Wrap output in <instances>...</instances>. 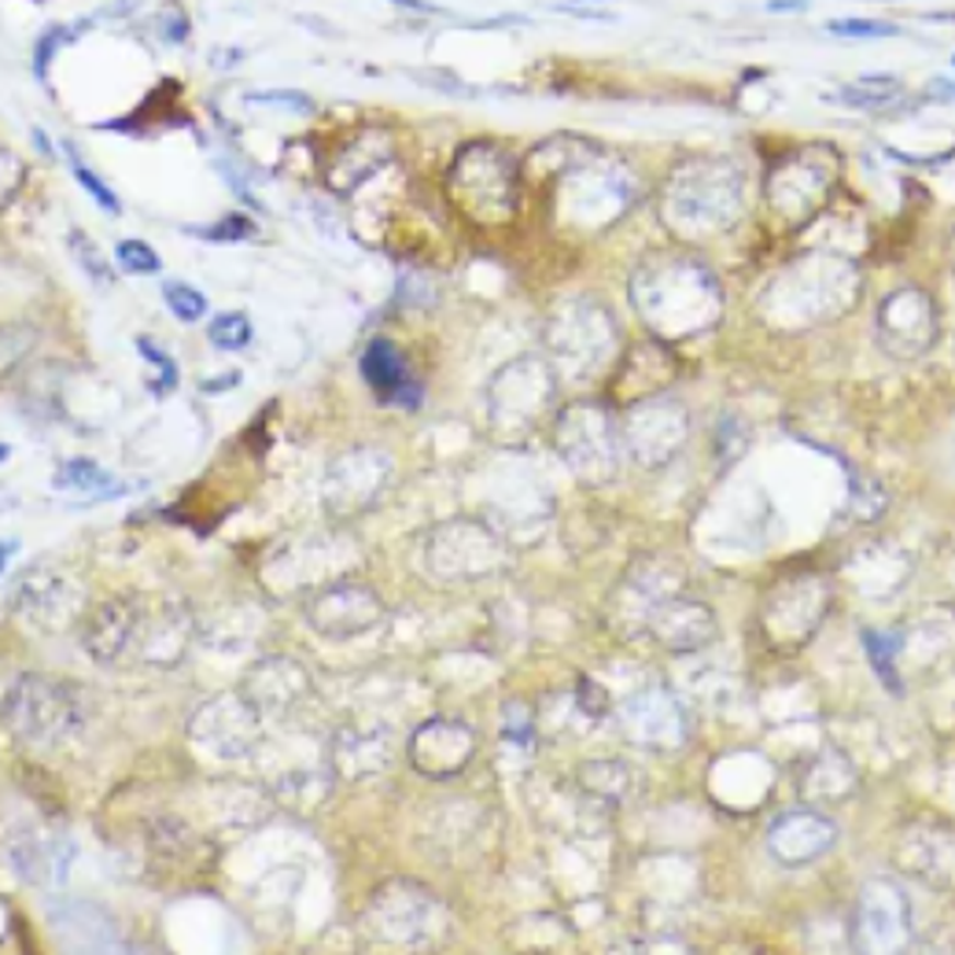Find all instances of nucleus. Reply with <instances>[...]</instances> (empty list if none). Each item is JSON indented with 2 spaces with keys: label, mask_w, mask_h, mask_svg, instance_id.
I'll use <instances>...</instances> for the list:
<instances>
[{
  "label": "nucleus",
  "mask_w": 955,
  "mask_h": 955,
  "mask_svg": "<svg viewBox=\"0 0 955 955\" xmlns=\"http://www.w3.org/2000/svg\"><path fill=\"white\" fill-rule=\"evenodd\" d=\"M631 303L661 336H698L720 322L723 292L694 258L656 255L631 277Z\"/></svg>",
  "instance_id": "obj_1"
},
{
  "label": "nucleus",
  "mask_w": 955,
  "mask_h": 955,
  "mask_svg": "<svg viewBox=\"0 0 955 955\" xmlns=\"http://www.w3.org/2000/svg\"><path fill=\"white\" fill-rule=\"evenodd\" d=\"M0 715L19 742L56 749L85 727L89 701L74 683L53 679V675H23L8 690Z\"/></svg>",
  "instance_id": "obj_2"
},
{
  "label": "nucleus",
  "mask_w": 955,
  "mask_h": 955,
  "mask_svg": "<svg viewBox=\"0 0 955 955\" xmlns=\"http://www.w3.org/2000/svg\"><path fill=\"white\" fill-rule=\"evenodd\" d=\"M742 214V174L723 159H698L675 171L664 193V222L675 233H715Z\"/></svg>",
  "instance_id": "obj_3"
},
{
  "label": "nucleus",
  "mask_w": 955,
  "mask_h": 955,
  "mask_svg": "<svg viewBox=\"0 0 955 955\" xmlns=\"http://www.w3.org/2000/svg\"><path fill=\"white\" fill-rule=\"evenodd\" d=\"M510 564L505 535L476 516H454L424 539V569L443 583H473Z\"/></svg>",
  "instance_id": "obj_4"
},
{
  "label": "nucleus",
  "mask_w": 955,
  "mask_h": 955,
  "mask_svg": "<svg viewBox=\"0 0 955 955\" xmlns=\"http://www.w3.org/2000/svg\"><path fill=\"white\" fill-rule=\"evenodd\" d=\"M557 451L586 487L613 484L624 469V443L613 414L594 403H575L557 417Z\"/></svg>",
  "instance_id": "obj_5"
},
{
  "label": "nucleus",
  "mask_w": 955,
  "mask_h": 955,
  "mask_svg": "<svg viewBox=\"0 0 955 955\" xmlns=\"http://www.w3.org/2000/svg\"><path fill=\"white\" fill-rule=\"evenodd\" d=\"M830 602H834V591L827 575L812 569L782 575L760 605L764 642L779 653L801 650V645L819 631L823 616L830 613Z\"/></svg>",
  "instance_id": "obj_6"
},
{
  "label": "nucleus",
  "mask_w": 955,
  "mask_h": 955,
  "mask_svg": "<svg viewBox=\"0 0 955 955\" xmlns=\"http://www.w3.org/2000/svg\"><path fill=\"white\" fill-rule=\"evenodd\" d=\"M451 193L480 222H502L516 211V171L494 144H469L451 171Z\"/></svg>",
  "instance_id": "obj_7"
},
{
  "label": "nucleus",
  "mask_w": 955,
  "mask_h": 955,
  "mask_svg": "<svg viewBox=\"0 0 955 955\" xmlns=\"http://www.w3.org/2000/svg\"><path fill=\"white\" fill-rule=\"evenodd\" d=\"M557 395L554 373L546 370L539 358H516L513 365L491 381L487 392V406H491V424L502 435H524L543 421V414H550Z\"/></svg>",
  "instance_id": "obj_8"
},
{
  "label": "nucleus",
  "mask_w": 955,
  "mask_h": 955,
  "mask_svg": "<svg viewBox=\"0 0 955 955\" xmlns=\"http://www.w3.org/2000/svg\"><path fill=\"white\" fill-rule=\"evenodd\" d=\"M616 428H620L624 454H631L642 469H664L686 446L690 414L675 399L645 395V399H639L624 414V421H616Z\"/></svg>",
  "instance_id": "obj_9"
},
{
  "label": "nucleus",
  "mask_w": 955,
  "mask_h": 955,
  "mask_svg": "<svg viewBox=\"0 0 955 955\" xmlns=\"http://www.w3.org/2000/svg\"><path fill=\"white\" fill-rule=\"evenodd\" d=\"M303 613L314 634H322L328 642H351L358 634H370L373 628H381L387 605L370 583L336 580L317 586L306 598Z\"/></svg>",
  "instance_id": "obj_10"
},
{
  "label": "nucleus",
  "mask_w": 955,
  "mask_h": 955,
  "mask_svg": "<svg viewBox=\"0 0 955 955\" xmlns=\"http://www.w3.org/2000/svg\"><path fill=\"white\" fill-rule=\"evenodd\" d=\"M266 720L252 709L241 690L203 701L188 720V738L222 760H244L263 745Z\"/></svg>",
  "instance_id": "obj_11"
},
{
  "label": "nucleus",
  "mask_w": 955,
  "mask_h": 955,
  "mask_svg": "<svg viewBox=\"0 0 955 955\" xmlns=\"http://www.w3.org/2000/svg\"><path fill=\"white\" fill-rule=\"evenodd\" d=\"M443 915H446L443 904L428 889H421V885L392 882L373 897L365 919H370V930L381 941H392L399 948H421L440 930Z\"/></svg>",
  "instance_id": "obj_12"
},
{
  "label": "nucleus",
  "mask_w": 955,
  "mask_h": 955,
  "mask_svg": "<svg viewBox=\"0 0 955 955\" xmlns=\"http://www.w3.org/2000/svg\"><path fill=\"white\" fill-rule=\"evenodd\" d=\"M620 731L650 753H675L690 742V712L672 686L650 683L620 704Z\"/></svg>",
  "instance_id": "obj_13"
},
{
  "label": "nucleus",
  "mask_w": 955,
  "mask_h": 955,
  "mask_svg": "<svg viewBox=\"0 0 955 955\" xmlns=\"http://www.w3.org/2000/svg\"><path fill=\"white\" fill-rule=\"evenodd\" d=\"M915 941V915L904 885L893 878H871L855 900V948L860 952H904Z\"/></svg>",
  "instance_id": "obj_14"
},
{
  "label": "nucleus",
  "mask_w": 955,
  "mask_h": 955,
  "mask_svg": "<svg viewBox=\"0 0 955 955\" xmlns=\"http://www.w3.org/2000/svg\"><path fill=\"white\" fill-rule=\"evenodd\" d=\"M392 454L376 446H354L336 457L325 473V510L333 516H358L373 510L392 484Z\"/></svg>",
  "instance_id": "obj_15"
},
{
  "label": "nucleus",
  "mask_w": 955,
  "mask_h": 955,
  "mask_svg": "<svg viewBox=\"0 0 955 955\" xmlns=\"http://www.w3.org/2000/svg\"><path fill=\"white\" fill-rule=\"evenodd\" d=\"M148 616H152V605L137 598V594L107 598L101 609L89 613L82 628L85 653L93 656L96 664H123L129 656H141Z\"/></svg>",
  "instance_id": "obj_16"
},
{
  "label": "nucleus",
  "mask_w": 955,
  "mask_h": 955,
  "mask_svg": "<svg viewBox=\"0 0 955 955\" xmlns=\"http://www.w3.org/2000/svg\"><path fill=\"white\" fill-rule=\"evenodd\" d=\"M686 572L668 557H639L628 575L616 586L613 598V624H620L628 634L645 631V616L672 594H679Z\"/></svg>",
  "instance_id": "obj_17"
},
{
  "label": "nucleus",
  "mask_w": 955,
  "mask_h": 955,
  "mask_svg": "<svg viewBox=\"0 0 955 955\" xmlns=\"http://www.w3.org/2000/svg\"><path fill=\"white\" fill-rule=\"evenodd\" d=\"M476 749H480V734L469 723L443 720V715L421 723L406 742V756L424 779H457L476 760Z\"/></svg>",
  "instance_id": "obj_18"
},
{
  "label": "nucleus",
  "mask_w": 955,
  "mask_h": 955,
  "mask_svg": "<svg viewBox=\"0 0 955 955\" xmlns=\"http://www.w3.org/2000/svg\"><path fill=\"white\" fill-rule=\"evenodd\" d=\"M241 694L263 720H284V715L303 709L314 694V683L306 664H300L295 656H266L244 675Z\"/></svg>",
  "instance_id": "obj_19"
},
{
  "label": "nucleus",
  "mask_w": 955,
  "mask_h": 955,
  "mask_svg": "<svg viewBox=\"0 0 955 955\" xmlns=\"http://www.w3.org/2000/svg\"><path fill=\"white\" fill-rule=\"evenodd\" d=\"M878 340L893 358H919L937 340V311L927 292H893L878 306Z\"/></svg>",
  "instance_id": "obj_20"
},
{
  "label": "nucleus",
  "mask_w": 955,
  "mask_h": 955,
  "mask_svg": "<svg viewBox=\"0 0 955 955\" xmlns=\"http://www.w3.org/2000/svg\"><path fill=\"white\" fill-rule=\"evenodd\" d=\"M838 845V823L819 808H790L768 827V852L782 867H808Z\"/></svg>",
  "instance_id": "obj_21"
},
{
  "label": "nucleus",
  "mask_w": 955,
  "mask_h": 955,
  "mask_svg": "<svg viewBox=\"0 0 955 955\" xmlns=\"http://www.w3.org/2000/svg\"><path fill=\"white\" fill-rule=\"evenodd\" d=\"M550 351L561 358L569 370L591 373L602 365L605 358V343H613V322L609 314L598 311L591 303H575L569 311H561V317L550 325Z\"/></svg>",
  "instance_id": "obj_22"
},
{
  "label": "nucleus",
  "mask_w": 955,
  "mask_h": 955,
  "mask_svg": "<svg viewBox=\"0 0 955 955\" xmlns=\"http://www.w3.org/2000/svg\"><path fill=\"white\" fill-rule=\"evenodd\" d=\"M645 634L661 645L664 653H701L715 642V613L698 598L672 594L645 616Z\"/></svg>",
  "instance_id": "obj_23"
},
{
  "label": "nucleus",
  "mask_w": 955,
  "mask_h": 955,
  "mask_svg": "<svg viewBox=\"0 0 955 955\" xmlns=\"http://www.w3.org/2000/svg\"><path fill=\"white\" fill-rule=\"evenodd\" d=\"M897 863L908 878H919L944 889L952 885V830L937 827H911L897 841Z\"/></svg>",
  "instance_id": "obj_24"
},
{
  "label": "nucleus",
  "mask_w": 955,
  "mask_h": 955,
  "mask_svg": "<svg viewBox=\"0 0 955 955\" xmlns=\"http://www.w3.org/2000/svg\"><path fill=\"white\" fill-rule=\"evenodd\" d=\"M362 376L384 403H399V406H410V410L421 403V384H417L410 370H406L399 347H395L392 340H384V336H376V340H370V347H365Z\"/></svg>",
  "instance_id": "obj_25"
},
{
  "label": "nucleus",
  "mask_w": 955,
  "mask_h": 955,
  "mask_svg": "<svg viewBox=\"0 0 955 955\" xmlns=\"http://www.w3.org/2000/svg\"><path fill=\"white\" fill-rule=\"evenodd\" d=\"M15 609L37 628H59V624H67L63 616H74L78 591L59 572H37L26 575L23 586H19Z\"/></svg>",
  "instance_id": "obj_26"
},
{
  "label": "nucleus",
  "mask_w": 955,
  "mask_h": 955,
  "mask_svg": "<svg viewBox=\"0 0 955 955\" xmlns=\"http://www.w3.org/2000/svg\"><path fill=\"white\" fill-rule=\"evenodd\" d=\"M855 785H860V771H855V764L841 749H823L797 779L801 797L808 804L849 801Z\"/></svg>",
  "instance_id": "obj_27"
},
{
  "label": "nucleus",
  "mask_w": 955,
  "mask_h": 955,
  "mask_svg": "<svg viewBox=\"0 0 955 955\" xmlns=\"http://www.w3.org/2000/svg\"><path fill=\"white\" fill-rule=\"evenodd\" d=\"M333 760L351 775L384 771L392 764V731H343L333 742Z\"/></svg>",
  "instance_id": "obj_28"
},
{
  "label": "nucleus",
  "mask_w": 955,
  "mask_h": 955,
  "mask_svg": "<svg viewBox=\"0 0 955 955\" xmlns=\"http://www.w3.org/2000/svg\"><path fill=\"white\" fill-rule=\"evenodd\" d=\"M575 785H580L586 797L602 801L605 808H620L634 793V775H631V764L624 760H586L580 764V771H575Z\"/></svg>",
  "instance_id": "obj_29"
},
{
  "label": "nucleus",
  "mask_w": 955,
  "mask_h": 955,
  "mask_svg": "<svg viewBox=\"0 0 955 955\" xmlns=\"http://www.w3.org/2000/svg\"><path fill=\"white\" fill-rule=\"evenodd\" d=\"M56 487H67V491H82L89 494L93 502H104V499H115V494H126V484H118L112 473L101 469L96 462L89 457H71V462L59 465L56 473Z\"/></svg>",
  "instance_id": "obj_30"
},
{
  "label": "nucleus",
  "mask_w": 955,
  "mask_h": 955,
  "mask_svg": "<svg viewBox=\"0 0 955 955\" xmlns=\"http://www.w3.org/2000/svg\"><path fill=\"white\" fill-rule=\"evenodd\" d=\"M8 863H12V871L26 885H45L48 882V863H53V855H48L45 841L37 838V834L15 830L12 838H8Z\"/></svg>",
  "instance_id": "obj_31"
},
{
  "label": "nucleus",
  "mask_w": 955,
  "mask_h": 955,
  "mask_svg": "<svg viewBox=\"0 0 955 955\" xmlns=\"http://www.w3.org/2000/svg\"><path fill=\"white\" fill-rule=\"evenodd\" d=\"M860 642H863V650H867V661L874 664V672H878V679H882L885 690L904 694V683H900V672H897L900 634H897V631H874V628H863Z\"/></svg>",
  "instance_id": "obj_32"
},
{
  "label": "nucleus",
  "mask_w": 955,
  "mask_h": 955,
  "mask_svg": "<svg viewBox=\"0 0 955 955\" xmlns=\"http://www.w3.org/2000/svg\"><path fill=\"white\" fill-rule=\"evenodd\" d=\"M900 96V82L897 78H863V82L841 85V93H827V101L834 104H849V107H885Z\"/></svg>",
  "instance_id": "obj_33"
},
{
  "label": "nucleus",
  "mask_w": 955,
  "mask_h": 955,
  "mask_svg": "<svg viewBox=\"0 0 955 955\" xmlns=\"http://www.w3.org/2000/svg\"><path fill=\"white\" fill-rule=\"evenodd\" d=\"M37 340H42V333H37L30 322H8L0 325V376H8L12 370H19V365L26 362L30 354H34Z\"/></svg>",
  "instance_id": "obj_34"
},
{
  "label": "nucleus",
  "mask_w": 955,
  "mask_h": 955,
  "mask_svg": "<svg viewBox=\"0 0 955 955\" xmlns=\"http://www.w3.org/2000/svg\"><path fill=\"white\" fill-rule=\"evenodd\" d=\"M78 34H82V30H78V23H53V26H45L42 37L34 42V78L45 89L53 85V78H48V67H53V59L63 53V48L71 45Z\"/></svg>",
  "instance_id": "obj_35"
},
{
  "label": "nucleus",
  "mask_w": 955,
  "mask_h": 955,
  "mask_svg": "<svg viewBox=\"0 0 955 955\" xmlns=\"http://www.w3.org/2000/svg\"><path fill=\"white\" fill-rule=\"evenodd\" d=\"M63 155H67V163H71L74 182L82 185L89 196H93V203L101 207L104 214H123V203H118V196L104 185V177L96 174L93 166H85V163H82V155H78V148H74L71 141H63Z\"/></svg>",
  "instance_id": "obj_36"
},
{
  "label": "nucleus",
  "mask_w": 955,
  "mask_h": 955,
  "mask_svg": "<svg viewBox=\"0 0 955 955\" xmlns=\"http://www.w3.org/2000/svg\"><path fill=\"white\" fill-rule=\"evenodd\" d=\"M252 336H255L252 317L241 311H225L207 325V340H211V347H218V351H241V347L252 343Z\"/></svg>",
  "instance_id": "obj_37"
},
{
  "label": "nucleus",
  "mask_w": 955,
  "mask_h": 955,
  "mask_svg": "<svg viewBox=\"0 0 955 955\" xmlns=\"http://www.w3.org/2000/svg\"><path fill=\"white\" fill-rule=\"evenodd\" d=\"M163 300L171 306V314L177 317L182 325H196L207 317V295L200 288L185 284V281H166L163 284Z\"/></svg>",
  "instance_id": "obj_38"
},
{
  "label": "nucleus",
  "mask_w": 955,
  "mask_h": 955,
  "mask_svg": "<svg viewBox=\"0 0 955 955\" xmlns=\"http://www.w3.org/2000/svg\"><path fill=\"white\" fill-rule=\"evenodd\" d=\"M115 263H118V270L133 273V277H152V273L163 270V255H159L152 244L133 241V236L115 244Z\"/></svg>",
  "instance_id": "obj_39"
},
{
  "label": "nucleus",
  "mask_w": 955,
  "mask_h": 955,
  "mask_svg": "<svg viewBox=\"0 0 955 955\" xmlns=\"http://www.w3.org/2000/svg\"><path fill=\"white\" fill-rule=\"evenodd\" d=\"M502 742L516 745V749H535L539 731H535V712L524 701L502 704Z\"/></svg>",
  "instance_id": "obj_40"
},
{
  "label": "nucleus",
  "mask_w": 955,
  "mask_h": 955,
  "mask_svg": "<svg viewBox=\"0 0 955 955\" xmlns=\"http://www.w3.org/2000/svg\"><path fill=\"white\" fill-rule=\"evenodd\" d=\"M715 462H720V469H731L738 457L749 451V428H745L738 417H723L720 428H715Z\"/></svg>",
  "instance_id": "obj_41"
},
{
  "label": "nucleus",
  "mask_w": 955,
  "mask_h": 955,
  "mask_svg": "<svg viewBox=\"0 0 955 955\" xmlns=\"http://www.w3.org/2000/svg\"><path fill=\"white\" fill-rule=\"evenodd\" d=\"M572 704H575V712H580L586 723H602L605 715L613 712V698H609V690H605V686H602L598 679H586V675H583L580 683H575Z\"/></svg>",
  "instance_id": "obj_42"
},
{
  "label": "nucleus",
  "mask_w": 955,
  "mask_h": 955,
  "mask_svg": "<svg viewBox=\"0 0 955 955\" xmlns=\"http://www.w3.org/2000/svg\"><path fill=\"white\" fill-rule=\"evenodd\" d=\"M67 244H71V255L78 258V263H82V270H85L89 281H96V284H104V288L115 281L112 266L104 263V255L96 252L93 241H89L82 229H71V236H67Z\"/></svg>",
  "instance_id": "obj_43"
},
{
  "label": "nucleus",
  "mask_w": 955,
  "mask_h": 955,
  "mask_svg": "<svg viewBox=\"0 0 955 955\" xmlns=\"http://www.w3.org/2000/svg\"><path fill=\"white\" fill-rule=\"evenodd\" d=\"M188 233H196L200 241H214V244H233V241H247V236H255V222L241 211L225 214L222 222L214 225H193Z\"/></svg>",
  "instance_id": "obj_44"
},
{
  "label": "nucleus",
  "mask_w": 955,
  "mask_h": 955,
  "mask_svg": "<svg viewBox=\"0 0 955 955\" xmlns=\"http://www.w3.org/2000/svg\"><path fill=\"white\" fill-rule=\"evenodd\" d=\"M137 351H141L144 362H152L155 370H159V381H152V384H155V395H166V392H171V387L177 384V365H174V358L166 354L163 347H155L152 340H148V336H141V340H137Z\"/></svg>",
  "instance_id": "obj_45"
},
{
  "label": "nucleus",
  "mask_w": 955,
  "mask_h": 955,
  "mask_svg": "<svg viewBox=\"0 0 955 955\" xmlns=\"http://www.w3.org/2000/svg\"><path fill=\"white\" fill-rule=\"evenodd\" d=\"M827 30L838 37H897L900 34L893 23H878V19H830Z\"/></svg>",
  "instance_id": "obj_46"
},
{
  "label": "nucleus",
  "mask_w": 955,
  "mask_h": 955,
  "mask_svg": "<svg viewBox=\"0 0 955 955\" xmlns=\"http://www.w3.org/2000/svg\"><path fill=\"white\" fill-rule=\"evenodd\" d=\"M23 177H26L23 159L8 152V148H0V203H8L23 188Z\"/></svg>",
  "instance_id": "obj_47"
},
{
  "label": "nucleus",
  "mask_w": 955,
  "mask_h": 955,
  "mask_svg": "<svg viewBox=\"0 0 955 955\" xmlns=\"http://www.w3.org/2000/svg\"><path fill=\"white\" fill-rule=\"evenodd\" d=\"M247 104H273V107H288V112H314L311 96L281 93V89H270V93H247Z\"/></svg>",
  "instance_id": "obj_48"
},
{
  "label": "nucleus",
  "mask_w": 955,
  "mask_h": 955,
  "mask_svg": "<svg viewBox=\"0 0 955 955\" xmlns=\"http://www.w3.org/2000/svg\"><path fill=\"white\" fill-rule=\"evenodd\" d=\"M159 26H163V30H159V34H163L166 42H174V45L188 42V30H193V23H188V15H185L177 4H171L163 15H159Z\"/></svg>",
  "instance_id": "obj_49"
},
{
  "label": "nucleus",
  "mask_w": 955,
  "mask_h": 955,
  "mask_svg": "<svg viewBox=\"0 0 955 955\" xmlns=\"http://www.w3.org/2000/svg\"><path fill=\"white\" fill-rule=\"evenodd\" d=\"M241 384V373H225V376H207V381L200 384V392H207V395H222V392H229V387H236Z\"/></svg>",
  "instance_id": "obj_50"
},
{
  "label": "nucleus",
  "mask_w": 955,
  "mask_h": 955,
  "mask_svg": "<svg viewBox=\"0 0 955 955\" xmlns=\"http://www.w3.org/2000/svg\"><path fill=\"white\" fill-rule=\"evenodd\" d=\"M392 4L406 8V12H424V15H443V8L428 4V0H392Z\"/></svg>",
  "instance_id": "obj_51"
},
{
  "label": "nucleus",
  "mask_w": 955,
  "mask_h": 955,
  "mask_svg": "<svg viewBox=\"0 0 955 955\" xmlns=\"http://www.w3.org/2000/svg\"><path fill=\"white\" fill-rule=\"evenodd\" d=\"M808 0H768V12H804Z\"/></svg>",
  "instance_id": "obj_52"
},
{
  "label": "nucleus",
  "mask_w": 955,
  "mask_h": 955,
  "mask_svg": "<svg viewBox=\"0 0 955 955\" xmlns=\"http://www.w3.org/2000/svg\"><path fill=\"white\" fill-rule=\"evenodd\" d=\"M15 554H19V539H0V575H4L8 561H12Z\"/></svg>",
  "instance_id": "obj_53"
},
{
  "label": "nucleus",
  "mask_w": 955,
  "mask_h": 955,
  "mask_svg": "<svg viewBox=\"0 0 955 955\" xmlns=\"http://www.w3.org/2000/svg\"><path fill=\"white\" fill-rule=\"evenodd\" d=\"M30 141L37 144V152H42V155H53V144H48L45 129H30Z\"/></svg>",
  "instance_id": "obj_54"
},
{
  "label": "nucleus",
  "mask_w": 955,
  "mask_h": 955,
  "mask_svg": "<svg viewBox=\"0 0 955 955\" xmlns=\"http://www.w3.org/2000/svg\"><path fill=\"white\" fill-rule=\"evenodd\" d=\"M8 457H12V446H8V443H0V465H4Z\"/></svg>",
  "instance_id": "obj_55"
}]
</instances>
